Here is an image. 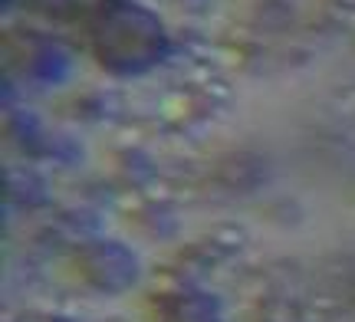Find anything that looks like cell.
Wrapping results in <instances>:
<instances>
[{"instance_id": "cell-1", "label": "cell", "mask_w": 355, "mask_h": 322, "mask_svg": "<svg viewBox=\"0 0 355 322\" xmlns=\"http://www.w3.org/2000/svg\"><path fill=\"white\" fill-rule=\"evenodd\" d=\"M99 60L115 73H139L162 56L165 37L152 17L132 3H109L92 33Z\"/></svg>"}, {"instance_id": "cell-2", "label": "cell", "mask_w": 355, "mask_h": 322, "mask_svg": "<svg viewBox=\"0 0 355 322\" xmlns=\"http://www.w3.org/2000/svg\"><path fill=\"white\" fill-rule=\"evenodd\" d=\"M83 270H86L89 283L105 289V293H119L135 283V257L119 244H92L83 250Z\"/></svg>"}, {"instance_id": "cell-3", "label": "cell", "mask_w": 355, "mask_h": 322, "mask_svg": "<svg viewBox=\"0 0 355 322\" xmlns=\"http://www.w3.org/2000/svg\"><path fill=\"white\" fill-rule=\"evenodd\" d=\"M175 322H214V299L207 296H184L175 303Z\"/></svg>"}]
</instances>
